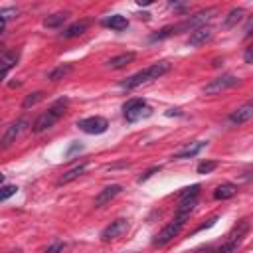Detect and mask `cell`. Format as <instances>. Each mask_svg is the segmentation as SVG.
<instances>
[{"instance_id":"6da1fadb","label":"cell","mask_w":253,"mask_h":253,"mask_svg":"<svg viewBox=\"0 0 253 253\" xmlns=\"http://www.w3.org/2000/svg\"><path fill=\"white\" fill-rule=\"evenodd\" d=\"M168 71H170V63H168V61H158V63H152V65H148V67L136 71V73L130 75L128 79H125V81L121 83V87H123V89H134V87H138V85H142V83H148V81H154V79L162 77V75L168 73Z\"/></svg>"},{"instance_id":"7a4b0ae2","label":"cell","mask_w":253,"mask_h":253,"mask_svg":"<svg viewBox=\"0 0 253 253\" xmlns=\"http://www.w3.org/2000/svg\"><path fill=\"white\" fill-rule=\"evenodd\" d=\"M67 99L63 97V99H57L47 111H43L36 121H34V125H32V132H36V134H40V132H43V130H47V128H51L61 117H63V113H65V107H67Z\"/></svg>"},{"instance_id":"3957f363","label":"cell","mask_w":253,"mask_h":253,"mask_svg":"<svg viewBox=\"0 0 253 253\" xmlns=\"http://www.w3.org/2000/svg\"><path fill=\"white\" fill-rule=\"evenodd\" d=\"M198 192H200V184H194V186H190V188H184V192H182V198H180V204H178V208H176V217L178 219H188L190 217V213H192V210L196 208V204H198Z\"/></svg>"},{"instance_id":"277c9868","label":"cell","mask_w":253,"mask_h":253,"mask_svg":"<svg viewBox=\"0 0 253 253\" xmlns=\"http://www.w3.org/2000/svg\"><path fill=\"white\" fill-rule=\"evenodd\" d=\"M237 83H239V77H237V75H233V73H223V75L211 79V81L204 87V93H206V95H219L221 91H227V89L235 87Z\"/></svg>"},{"instance_id":"5b68a950","label":"cell","mask_w":253,"mask_h":253,"mask_svg":"<svg viewBox=\"0 0 253 253\" xmlns=\"http://www.w3.org/2000/svg\"><path fill=\"white\" fill-rule=\"evenodd\" d=\"M123 113H125V119L128 123H134L142 117H148L152 113V109L144 103V99H130L123 105Z\"/></svg>"},{"instance_id":"8992f818","label":"cell","mask_w":253,"mask_h":253,"mask_svg":"<svg viewBox=\"0 0 253 253\" xmlns=\"http://www.w3.org/2000/svg\"><path fill=\"white\" fill-rule=\"evenodd\" d=\"M217 10L215 8H208V10H202V12H198V14H194V16H190L188 20H184L182 24H178V26H174V32L176 34H180L182 30H196V28H202V26H206V22L215 14Z\"/></svg>"},{"instance_id":"52a82bcc","label":"cell","mask_w":253,"mask_h":253,"mask_svg":"<svg viewBox=\"0 0 253 253\" xmlns=\"http://www.w3.org/2000/svg\"><path fill=\"white\" fill-rule=\"evenodd\" d=\"M182 225H184V219H178V217H174V221H170L168 225H164L156 235H154V239H152V243L154 245H158V247H162V245H166V243H170L178 233H180V229H182Z\"/></svg>"},{"instance_id":"ba28073f","label":"cell","mask_w":253,"mask_h":253,"mask_svg":"<svg viewBox=\"0 0 253 253\" xmlns=\"http://www.w3.org/2000/svg\"><path fill=\"white\" fill-rule=\"evenodd\" d=\"M77 126L87 134H101V132H105L109 128V121L105 117L95 115V117H87V119L77 121Z\"/></svg>"},{"instance_id":"9c48e42d","label":"cell","mask_w":253,"mask_h":253,"mask_svg":"<svg viewBox=\"0 0 253 253\" xmlns=\"http://www.w3.org/2000/svg\"><path fill=\"white\" fill-rule=\"evenodd\" d=\"M126 229H128V221H126L125 217H117L115 221H111V223L101 231V239H103V241H113V239L121 237Z\"/></svg>"},{"instance_id":"30bf717a","label":"cell","mask_w":253,"mask_h":253,"mask_svg":"<svg viewBox=\"0 0 253 253\" xmlns=\"http://www.w3.org/2000/svg\"><path fill=\"white\" fill-rule=\"evenodd\" d=\"M211 36H213V30H211L210 26L196 28V30L190 34V38H188V45H192V47H200V45L208 43V42L211 40Z\"/></svg>"},{"instance_id":"8fae6325","label":"cell","mask_w":253,"mask_h":253,"mask_svg":"<svg viewBox=\"0 0 253 253\" xmlns=\"http://www.w3.org/2000/svg\"><path fill=\"white\" fill-rule=\"evenodd\" d=\"M26 126H28V121H26V119H18L16 123H12V125L8 126V130H6V134L2 136V144H0V146H2V148H4V146H10V144L22 134V130H24Z\"/></svg>"},{"instance_id":"7c38bea8","label":"cell","mask_w":253,"mask_h":253,"mask_svg":"<svg viewBox=\"0 0 253 253\" xmlns=\"http://www.w3.org/2000/svg\"><path fill=\"white\" fill-rule=\"evenodd\" d=\"M121 190H123V186L121 184H111V186H107V188H103L99 194H97V198H95V208H103V206H107L115 196H119L121 194Z\"/></svg>"},{"instance_id":"4fadbf2b","label":"cell","mask_w":253,"mask_h":253,"mask_svg":"<svg viewBox=\"0 0 253 253\" xmlns=\"http://www.w3.org/2000/svg\"><path fill=\"white\" fill-rule=\"evenodd\" d=\"M251 117H253V103H245V105H241L239 109H235V111L229 115V123H231V125H243V123H247Z\"/></svg>"},{"instance_id":"5bb4252c","label":"cell","mask_w":253,"mask_h":253,"mask_svg":"<svg viewBox=\"0 0 253 253\" xmlns=\"http://www.w3.org/2000/svg\"><path fill=\"white\" fill-rule=\"evenodd\" d=\"M134 57H136V55H134L132 51L119 53V55H115V57H111V59L107 61V67H109V69H123V67H126L128 63H132Z\"/></svg>"},{"instance_id":"9a60e30c","label":"cell","mask_w":253,"mask_h":253,"mask_svg":"<svg viewBox=\"0 0 253 253\" xmlns=\"http://www.w3.org/2000/svg\"><path fill=\"white\" fill-rule=\"evenodd\" d=\"M89 28V22L87 20H79V22H73L71 26H67L63 32H61V38L63 40H71V38H77L81 36L85 30Z\"/></svg>"},{"instance_id":"2e32d148","label":"cell","mask_w":253,"mask_h":253,"mask_svg":"<svg viewBox=\"0 0 253 253\" xmlns=\"http://www.w3.org/2000/svg\"><path fill=\"white\" fill-rule=\"evenodd\" d=\"M18 57H20V53H18V51H6V53L2 55V59H0V79H4V77H6V73L16 65Z\"/></svg>"},{"instance_id":"e0dca14e","label":"cell","mask_w":253,"mask_h":253,"mask_svg":"<svg viewBox=\"0 0 253 253\" xmlns=\"http://www.w3.org/2000/svg\"><path fill=\"white\" fill-rule=\"evenodd\" d=\"M85 168H87V164H85V162H81V164H77V166L69 168L67 172H63V174H61V178L57 180V184H59V186H63V184H69V182H73L75 178H79V176L85 172Z\"/></svg>"},{"instance_id":"ac0fdd59","label":"cell","mask_w":253,"mask_h":253,"mask_svg":"<svg viewBox=\"0 0 253 253\" xmlns=\"http://www.w3.org/2000/svg\"><path fill=\"white\" fill-rule=\"evenodd\" d=\"M103 26L121 32V30H125V28L128 26V20H126L125 16H121V14H111V16H107V18L103 20Z\"/></svg>"},{"instance_id":"d6986e66","label":"cell","mask_w":253,"mask_h":253,"mask_svg":"<svg viewBox=\"0 0 253 253\" xmlns=\"http://www.w3.org/2000/svg\"><path fill=\"white\" fill-rule=\"evenodd\" d=\"M235 194H237V186H235V184H229V182L219 184V186L213 190V198H215V200H229V198H233Z\"/></svg>"},{"instance_id":"ffe728a7","label":"cell","mask_w":253,"mask_h":253,"mask_svg":"<svg viewBox=\"0 0 253 253\" xmlns=\"http://www.w3.org/2000/svg\"><path fill=\"white\" fill-rule=\"evenodd\" d=\"M206 146V142L204 140H196L194 144H190V146H186L182 152H178V154H174V158L176 160H184V158H192V156H196L202 148Z\"/></svg>"},{"instance_id":"44dd1931","label":"cell","mask_w":253,"mask_h":253,"mask_svg":"<svg viewBox=\"0 0 253 253\" xmlns=\"http://www.w3.org/2000/svg\"><path fill=\"white\" fill-rule=\"evenodd\" d=\"M243 16H245V10L243 8H233L227 16H225V20H223V28H235L241 20H243Z\"/></svg>"},{"instance_id":"7402d4cb","label":"cell","mask_w":253,"mask_h":253,"mask_svg":"<svg viewBox=\"0 0 253 253\" xmlns=\"http://www.w3.org/2000/svg\"><path fill=\"white\" fill-rule=\"evenodd\" d=\"M71 71H73V63H63V65H57L53 71H49L47 79H49V81H59V79H63L65 75H69Z\"/></svg>"},{"instance_id":"603a6c76","label":"cell","mask_w":253,"mask_h":253,"mask_svg":"<svg viewBox=\"0 0 253 253\" xmlns=\"http://www.w3.org/2000/svg\"><path fill=\"white\" fill-rule=\"evenodd\" d=\"M65 20H67V12H55V14H49L47 18H43V26L45 28H59Z\"/></svg>"},{"instance_id":"cb8c5ba5","label":"cell","mask_w":253,"mask_h":253,"mask_svg":"<svg viewBox=\"0 0 253 253\" xmlns=\"http://www.w3.org/2000/svg\"><path fill=\"white\" fill-rule=\"evenodd\" d=\"M247 231H249V221L247 219H241V221H237V225L233 227V231H231V235H229V239H233V241H241L245 235H247Z\"/></svg>"},{"instance_id":"d4e9b609","label":"cell","mask_w":253,"mask_h":253,"mask_svg":"<svg viewBox=\"0 0 253 253\" xmlns=\"http://www.w3.org/2000/svg\"><path fill=\"white\" fill-rule=\"evenodd\" d=\"M43 99V93L42 91H36V93H30L26 99H24V103H22V107L24 109H30V107H34V105H38L40 101Z\"/></svg>"},{"instance_id":"484cf974","label":"cell","mask_w":253,"mask_h":253,"mask_svg":"<svg viewBox=\"0 0 253 253\" xmlns=\"http://www.w3.org/2000/svg\"><path fill=\"white\" fill-rule=\"evenodd\" d=\"M215 168H217V162L215 160H204V162L198 164V174H210Z\"/></svg>"},{"instance_id":"4316f807","label":"cell","mask_w":253,"mask_h":253,"mask_svg":"<svg viewBox=\"0 0 253 253\" xmlns=\"http://www.w3.org/2000/svg\"><path fill=\"white\" fill-rule=\"evenodd\" d=\"M172 34H176L174 32V26H168V28H162L158 34H154V36H150V42H160V40H164V38H168V36H172Z\"/></svg>"},{"instance_id":"83f0119b","label":"cell","mask_w":253,"mask_h":253,"mask_svg":"<svg viewBox=\"0 0 253 253\" xmlns=\"http://www.w3.org/2000/svg\"><path fill=\"white\" fill-rule=\"evenodd\" d=\"M16 192H18V188H16V186H12V184L2 186V188H0V202H4V200H8V198H12Z\"/></svg>"},{"instance_id":"f1b7e54d","label":"cell","mask_w":253,"mask_h":253,"mask_svg":"<svg viewBox=\"0 0 253 253\" xmlns=\"http://www.w3.org/2000/svg\"><path fill=\"white\" fill-rule=\"evenodd\" d=\"M237 245H239L237 241L229 239V241H227V243H225L223 247H219V249H217V251H213V253H233V251L237 249Z\"/></svg>"},{"instance_id":"f546056e","label":"cell","mask_w":253,"mask_h":253,"mask_svg":"<svg viewBox=\"0 0 253 253\" xmlns=\"http://www.w3.org/2000/svg\"><path fill=\"white\" fill-rule=\"evenodd\" d=\"M16 16H18V10H16V8H12V6H10V8H2V10H0V18H4L6 22H8L10 18H16Z\"/></svg>"},{"instance_id":"4dcf8cb0","label":"cell","mask_w":253,"mask_h":253,"mask_svg":"<svg viewBox=\"0 0 253 253\" xmlns=\"http://www.w3.org/2000/svg\"><path fill=\"white\" fill-rule=\"evenodd\" d=\"M63 249H65V245H63L61 241H55V243H53V245H49V247H47L43 253H61Z\"/></svg>"},{"instance_id":"1f68e13d","label":"cell","mask_w":253,"mask_h":253,"mask_svg":"<svg viewBox=\"0 0 253 253\" xmlns=\"http://www.w3.org/2000/svg\"><path fill=\"white\" fill-rule=\"evenodd\" d=\"M81 150H83V146H81L79 142H73V144H71V146L67 148V152H65V156H67V158H71V156H73L75 152H81Z\"/></svg>"},{"instance_id":"d6a6232c","label":"cell","mask_w":253,"mask_h":253,"mask_svg":"<svg viewBox=\"0 0 253 253\" xmlns=\"http://www.w3.org/2000/svg\"><path fill=\"white\" fill-rule=\"evenodd\" d=\"M158 170H160V166H154V168H150V170H146V172H144V174H142V176L138 178V182H140V184H142V182H146V180H148L150 176H154V174H156Z\"/></svg>"},{"instance_id":"836d02e7","label":"cell","mask_w":253,"mask_h":253,"mask_svg":"<svg viewBox=\"0 0 253 253\" xmlns=\"http://www.w3.org/2000/svg\"><path fill=\"white\" fill-rule=\"evenodd\" d=\"M243 57H245V63H251V61H253V51H251V47L245 49V55H243Z\"/></svg>"},{"instance_id":"e575fe53","label":"cell","mask_w":253,"mask_h":253,"mask_svg":"<svg viewBox=\"0 0 253 253\" xmlns=\"http://www.w3.org/2000/svg\"><path fill=\"white\" fill-rule=\"evenodd\" d=\"M192 253H213V249H211L210 245H206V247H200V249H196V251H192Z\"/></svg>"},{"instance_id":"d590c367","label":"cell","mask_w":253,"mask_h":253,"mask_svg":"<svg viewBox=\"0 0 253 253\" xmlns=\"http://www.w3.org/2000/svg\"><path fill=\"white\" fill-rule=\"evenodd\" d=\"M4 28H6V20L0 18V36H2V32H4Z\"/></svg>"},{"instance_id":"8d00e7d4","label":"cell","mask_w":253,"mask_h":253,"mask_svg":"<svg viewBox=\"0 0 253 253\" xmlns=\"http://www.w3.org/2000/svg\"><path fill=\"white\" fill-rule=\"evenodd\" d=\"M4 53H6V51H4L2 47H0V59H2V55H4Z\"/></svg>"},{"instance_id":"74e56055","label":"cell","mask_w":253,"mask_h":253,"mask_svg":"<svg viewBox=\"0 0 253 253\" xmlns=\"http://www.w3.org/2000/svg\"><path fill=\"white\" fill-rule=\"evenodd\" d=\"M2 182H4V174H0V184H2Z\"/></svg>"},{"instance_id":"f35d334b","label":"cell","mask_w":253,"mask_h":253,"mask_svg":"<svg viewBox=\"0 0 253 253\" xmlns=\"http://www.w3.org/2000/svg\"><path fill=\"white\" fill-rule=\"evenodd\" d=\"M16 253H18V251H16Z\"/></svg>"}]
</instances>
